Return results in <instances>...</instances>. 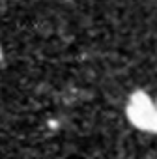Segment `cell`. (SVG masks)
Masks as SVG:
<instances>
[{
	"mask_svg": "<svg viewBox=\"0 0 157 159\" xmlns=\"http://www.w3.org/2000/svg\"><path fill=\"white\" fill-rule=\"evenodd\" d=\"M125 112L135 127L157 133V98H151L146 92H135L127 101Z\"/></svg>",
	"mask_w": 157,
	"mask_h": 159,
	"instance_id": "obj_1",
	"label": "cell"
}]
</instances>
